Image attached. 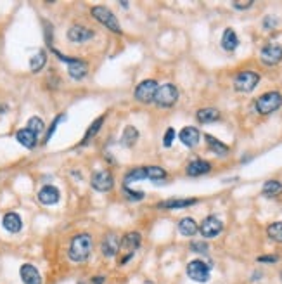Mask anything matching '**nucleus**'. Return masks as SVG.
<instances>
[{"mask_svg": "<svg viewBox=\"0 0 282 284\" xmlns=\"http://www.w3.org/2000/svg\"><path fill=\"white\" fill-rule=\"evenodd\" d=\"M19 276H21V281H23L24 284H42L40 272H38V269L32 264L21 265Z\"/></svg>", "mask_w": 282, "mask_h": 284, "instance_id": "nucleus-14", "label": "nucleus"}, {"mask_svg": "<svg viewBox=\"0 0 282 284\" xmlns=\"http://www.w3.org/2000/svg\"><path fill=\"white\" fill-rule=\"evenodd\" d=\"M102 121H104V116H100V118H97V120L92 123V126L89 130H87V134H85V139L82 141V144H87L90 141V139H94L95 137V134L99 132L100 130V126H102Z\"/></svg>", "mask_w": 282, "mask_h": 284, "instance_id": "nucleus-33", "label": "nucleus"}, {"mask_svg": "<svg viewBox=\"0 0 282 284\" xmlns=\"http://www.w3.org/2000/svg\"><path fill=\"white\" fill-rule=\"evenodd\" d=\"M68 73L73 80H82V78H85V75L89 73V64L82 59H76L74 63H71L68 66Z\"/></svg>", "mask_w": 282, "mask_h": 284, "instance_id": "nucleus-21", "label": "nucleus"}, {"mask_svg": "<svg viewBox=\"0 0 282 284\" xmlns=\"http://www.w3.org/2000/svg\"><path fill=\"white\" fill-rule=\"evenodd\" d=\"M178 139H180V142H182L184 146H187V147H196L197 144H199L201 134H199V130H197L196 126H186V128L180 130Z\"/></svg>", "mask_w": 282, "mask_h": 284, "instance_id": "nucleus-15", "label": "nucleus"}, {"mask_svg": "<svg viewBox=\"0 0 282 284\" xmlns=\"http://www.w3.org/2000/svg\"><path fill=\"white\" fill-rule=\"evenodd\" d=\"M187 276L196 282H208L210 281V265L202 260H192L187 265Z\"/></svg>", "mask_w": 282, "mask_h": 284, "instance_id": "nucleus-6", "label": "nucleus"}, {"mask_svg": "<svg viewBox=\"0 0 282 284\" xmlns=\"http://www.w3.org/2000/svg\"><path fill=\"white\" fill-rule=\"evenodd\" d=\"M204 139H206V144H208L210 151H213L215 154H218V156H225V154H228V146H225L223 142H220L217 137H213V135L206 134Z\"/></svg>", "mask_w": 282, "mask_h": 284, "instance_id": "nucleus-25", "label": "nucleus"}, {"mask_svg": "<svg viewBox=\"0 0 282 284\" xmlns=\"http://www.w3.org/2000/svg\"><path fill=\"white\" fill-rule=\"evenodd\" d=\"M63 120H66V115H59V116H56V120L52 121L50 128L47 130V135H45V142H48V141H50V137H52V135H54L56 128H57V126H59V123H61V121H63Z\"/></svg>", "mask_w": 282, "mask_h": 284, "instance_id": "nucleus-34", "label": "nucleus"}, {"mask_svg": "<svg viewBox=\"0 0 282 284\" xmlns=\"http://www.w3.org/2000/svg\"><path fill=\"white\" fill-rule=\"evenodd\" d=\"M260 84V75L254 71H241L234 78V89L237 92H251Z\"/></svg>", "mask_w": 282, "mask_h": 284, "instance_id": "nucleus-5", "label": "nucleus"}, {"mask_svg": "<svg viewBox=\"0 0 282 284\" xmlns=\"http://www.w3.org/2000/svg\"><path fill=\"white\" fill-rule=\"evenodd\" d=\"M277 260H279V256H275V255H265L258 259V262H262V264H275Z\"/></svg>", "mask_w": 282, "mask_h": 284, "instance_id": "nucleus-39", "label": "nucleus"}, {"mask_svg": "<svg viewBox=\"0 0 282 284\" xmlns=\"http://www.w3.org/2000/svg\"><path fill=\"white\" fill-rule=\"evenodd\" d=\"M90 12H92V16H94L100 24H104L106 28L111 30L113 33H121L120 21L116 19V16H114L113 12L109 11V9H106L102 6H95V7H92Z\"/></svg>", "mask_w": 282, "mask_h": 284, "instance_id": "nucleus-3", "label": "nucleus"}, {"mask_svg": "<svg viewBox=\"0 0 282 284\" xmlns=\"http://www.w3.org/2000/svg\"><path fill=\"white\" fill-rule=\"evenodd\" d=\"M104 281H106L104 276H97V277L92 279V284H104Z\"/></svg>", "mask_w": 282, "mask_h": 284, "instance_id": "nucleus-41", "label": "nucleus"}, {"mask_svg": "<svg viewBox=\"0 0 282 284\" xmlns=\"http://www.w3.org/2000/svg\"><path fill=\"white\" fill-rule=\"evenodd\" d=\"M262 192L267 198H277V196L282 194V184L279 180H267L265 184H263Z\"/></svg>", "mask_w": 282, "mask_h": 284, "instance_id": "nucleus-27", "label": "nucleus"}, {"mask_svg": "<svg viewBox=\"0 0 282 284\" xmlns=\"http://www.w3.org/2000/svg\"><path fill=\"white\" fill-rule=\"evenodd\" d=\"M78 284H85V282H78Z\"/></svg>", "mask_w": 282, "mask_h": 284, "instance_id": "nucleus-43", "label": "nucleus"}, {"mask_svg": "<svg viewBox=\"0 0 282 284\" xmlns=\"http://www.w3.org/2000/svg\"><path fill=\"white\" fill-rule=\"evenodd\" d=\"M222 230H223V222L215 215L206 217L204 220H202V224L199 225V233L202 234V238H206V239L217 238Z\"/></svg>", "mask_w": 282, "mask_h": 284, "instance_id": "nucleus-9", "label": "nucleus"}, {"mask_svg": "<svg viewBox=\"0 0 282 284\" xmlns=\"http://www.w3.org/2000/svg\"><path fill=\"white\" fill-rule=\"evenodd\" d=\"M267 234L272 241L275 243H282V222H274L267 227Z\"/></svg>", "mask_w": 282, "mask_h": 284, "instance_id": "nucleus-30", "label": "nucleus"}, {"mask_svg": "<svg viewBox=\"0 0 282 284\" xmlns=\"http://www.w3.org/2000/svg\"><path fill=\"white\" fill-rule=\"evenodd\" d=\"M280 104H282V94L274 90V92H267L262 97H258L257 102H254V108H257L260 115H270V113H274L280 108Z\"/></svg>", "mask_w": 282, "mask_h": 284, "instance_id": "nucleus-2", "label": "nucleus"}, {"mask_svg": "<svg viewBox=\"0 0 282 284\" xmlns=\"http://www.w3.org/2000/svg\"><path fill=\"white\" fill-rule=\"evenodd\" d=\"M208 244L206 243H192L191 244V250L192 251H197V253H208Z\"/></svg>", "mask_w": 282, "mask_h": 284, "instance_id": "nucleus-37", "label": "nucleus"}, {"mask_svg": "<svg viewBox=\"0 0 282 284\" xmlns=\"http://www.w3.org/2000/svg\"><path fill=\"white\" fill-rule=\"evenodd\" d=\"M92 248H94V239H92L90 234L87 233L76 234L71 239V243H69V250H68L69 260L74 262V264H83L92 255Z\"/></svg>", "mask_w": 282, "mask_h": 284, "instance_id": "nucleus-1", "label": "nucleus"}, {"mask_svg": "<svg viewBox=\"0 0 282 284\" xmlns=\"http://www.w3.org/2000/svg\"><path fill=\"white\" fill-rule=\"evenodd\" d=\"M144 178H147V175H145V168H134L125 175V184L140 182V180H144Z\"/></svg>", "mask_w": 282, "mask_h": 284, "instance_id": "nucleus-31", "label": "nucleus"}, {"mask_svg": "<svg viewBox=\"0 0 282 284\" xmlns=\"http://www.w3.org/2000/svg\"><path fill=\"white\" fill-rule=\"evenodd\" d=\"M178 100V89L171 84L158 87L156 97H154V102L160 108H171L175 106V102Z\"/></svg>", "mask_w": 282, "mask_h": 284, "instance_id": "nucleus-4", "label": "nucleus"}, {"mask_svg": "<svg viewBox=\"0 0 282 284\" xmlns=\"http://www.w3.org/2000/svg\"><path fill=\"white\" fill-rule=\"evenodd\" d=\"M90 186L94 187L95 191L99 192H108L113 189L114 186V178H113V173L109 172V170H99V172H95L94 175L90 178Z\"/></svg>", "mask_w": 282, "mask_h": 284, "instance_id": "nucleus-8", "label": "nucleus"}, {"mask_svg": "<svg viewBox=\"0 0 282 284\" xmlns=\"http://www.w3.org/2000/svg\"><path fill=\"white\" fill-rule=\"evenodd\" d=\"M45 63H47V52L38 50L37 54L30 59V69H32L33 73H38V71H42V68L45 66Z\"/></svg>", "mask_w": 282, "mask_h": 284, "instance_id": "nucleus-28", "label": "nucleus"}, {"mask_svg": "<svg viewBox=\"0 0 282 284\" xmlns=\"http://www.w3.org/2000/svg\"><path fill=\"white\" fill-rule=\"evenodd\" d=\"M196 118L199 123H215L217 120H220V111L215 108H202L197 111Z\"/></svg>", "mask_w": 282, "mask_h": 284, "instance_id": "nucleus-23", "label": "nucleus"}, {"mask_svg": "<svg viewBox=\"0 0 282 284\" xmlns=\"http://www.w3.org/2000/svg\"><path fill=\"white\" fill-rule=\"evenodd\" d=\"M120 244H121V239L118 234H106V238L100 243V253H102L106 259H111V256H114L120 251Z\"/></svg>", "mask_w": 282, "mask_h": 284, "instance_id": "nucleus-11", "label": "nucleus"}, {"mask_svg": "<svg viewBox=\"0 0 282 284\" xmlns=\"http://www.w3.org/2000/svg\"><path fill=\"white\" fill-rule=\"evenodd\" d=\"M139 141V130L135 126L129 125L125 130H123V137H121V144L126 147H134Z\"/></svg>", "mask_w": 282, "mask_h": 284, "instance_id": "nucleus-26", "label": "nucleus"}, {"mask_svg": "<svg viewBox=\"0 0 282 284\" xmlns=\"http://www.w3.org/2000/svg\"><path fill=\"white\" fill-rule=\"evenodd\" d=\"M28 130H32L35 135H40L43 132V128H45V125H43V120L38 116H32L28 120V126H26Z\"/></svg>", "mask_w": 282, "mask_h": 284, "instance_id": "nucleus-32", "label": "nucleus"}, {"mask_svg": "<svg viewBox=\"0 0 282 284\" xmlns=\"http://www.w3.org/2000/svg\"><path fill=\"white\" fill-rule=\"evenodd\" d=\"M237 45H239V38H237L236 32L230 28H227L222 35V47L227 52H234L237 49Z\"/></svg>", "mask_w": 282, "mask_h": 284, "instance_id": "nucleus-24", "label": "nucleus"}, {"mask_svg": "<svg viewBox=\"0 0 282 284\" xmlns=\"http://www.w3.org/2000/svg\"><path fill=\"white\" fill-rule=\"evenodd\" d=\"M59 198H61L59 189L54 186H43L40 192H38V201L42 204H56Z\"/></svg>", "mask_w": 282, "mask_h": 284, "instance_id": "nucleus-17", "label": "nucleus"}, {"mask_svg": "<svg viewBox=\"0 0 282 284\" xmlns=\"http://www.w3.org/2000/svg\"><path fill=\"white\" fill-rule=\"evenodd\" d=\"M173 139H175V130L173 128H168V130H166V134H165V139H163V144H165V147H170L171 142H173Z\"/></svg>", "mask_w": 282, "mask_h": 284, "instance_id": "nucleus-36", "label": "nucleus"}, {"mask_svg": "<svg viewBox=\"0 0 282 284\" xmlns=\"http://www.w3.org/2000/svg\"><path fill=\"white\" fill-rule=\"evenodd\" d=\"M2 225H4V229H6L7 233L17 234L21 229H23V220H21V217L17 215V213L9 212V213H6V215H4V218H2Z\"/></svg>", "mask_w": 282, "mask_h": 284, "instance_id": "nucleus-16", "label": "nucleus"}, {"mask_svg": "<svg viewBox=\"0 0 282 284\" xmlns=\"http://www.w3.org/2000/svg\"><path fill=\"white\" fill-rule=\"evenodd\" d=\"M125 194H126V198L132 199V201H140V199H144V192H142V191L129 189L126 186H125Z\"/></svg>", "mask_w": 282, "mask_h": 284, "instance_id": "nucleus-35", "label": "nucleus"}, {"mask_svg": "<svg viewBox=\"0 0 282 284\" xmlns=\"http://www.w3.org/2000/svg\"><path fill=\"white\" fill-rule=\"evenodd\" d=\"M178 230L182 236H186V238H192L194 234H197V230H199V225L196 224V220L191 217H186L182 218V220L178 222Z\"/></svg>", "mask_w": 282, "mask_h": 284, "instance_id": "nucleus-22", "label": "nucleus"}, {"mask_svg": "<svg viewBox=\"0 0 282 284\" xmlns=\"http://www.w3.org/2000/svg\"><path fill=\"white\" fill-rule=\"evenodd\" d=\"M144 284H154V282H152V281H145Z\"/></svg>", "mask_w": 282, "mask_h": 284, "instance_id": "nucleus-42", "label": "nucleus"}, {"mask_svg": "<svg viewBox=\"0 0 282 284\" xmlns=\"http://www.w3.org/2000/svg\"><path fill=\"white\" fill-rule=\"evenodd\" d=\"M197 199L196 198H187V199H168V201H163V203H158V208L163 210H182L187 206H192L196 204Z\"/></svg>", "mask_w": 282, "mask_h": 284, "instance_id": "nucleus-20", "label": "nucleus"}, {"mask_svg": "<svg viewBox=\"0 0 282 284\" xmlns=\"http://www.w3.org/2000/svg\"><path fill=\"white\" fill-rule=\"evenodd\" d=\"M232 6L236 9H239V11H246V9H249L253 6V2H251V0H248V2H232Z\"/></svg>", "mask_w": 282, "mask_h": 284, "instance_id": "nucleus-40", "label": "nucleus"}, {"mask_svg": "<svg viewBox=\"0 0 282 284\" xmlns=\"http://www.w3.org/2000/svg\"><path fill=\"white\" fill-rule=\"evenodd\" d=\"M140 243H142V238H140L139 233H126L121 238V244H120V251H126V253H135L140 248Z\"/></svg>", "mask_w": 282, "mask_h": 284, "instance_id": "nucleus-13", "label": "nucleus"}, {"mask_svg": "<svg viewBox=\"0 0 282 284\" xmlns=\"http://www.w3.org/2000/svg\"><path fill=\"white\" fill-rule=\"evenodd\" d=\"M263 26H265L267 30H274L277 26V19L275 17H272V16H267L265 19H263Z\"/></svg>", "mask_w": 282, "mask_h": 284, "instance_id": "nucleus-38", "label": "nucleus"}, {"mask_svg": "<svg viewBox=\"0 0 282 284\" xmlns=\"http://www.w3.org/2000/svg\"><path fill=\"white\" fill-rule=\"evenodd\" d=\"M16 139H17V142H19L21 146L28 147V149H33V147L37 146V142H38V135H35L32 130H28V128L17 130Z\"/></svg>", "mask_w": 282, "mask_h": 284, "instance_id": "nucleus-19", "label": "nucleus"}, {"mask_svg": "<svg viewBox=\"0 0 282 284\" xmlns=\"http://www.w3.org/2000/svg\"><path fill=\"white\" fill-rule=\"evenodd\" d=\"M145 175H147L149 180L158 182V180H163V178L168 177V173H166V170L161 167H147L145 168Z\"/></svg>", "mask_w": 282, "mask_h": 284, "instance_id": "nucleus-29", "label": "nucleus"}, {"mask_svg": "<svg viewBox=\"0 0 282 284\" xmlns=\"http://www.w3.org/2000/svg\"><path fill=\"white\" fill-rule=\"evenodd\" d=\"M211 170V165L208 161H202V160H194L191 163L187 165V175L189 177H199V175H204V173H208Z\"/></svg>", "mask_w": 282, "mask_h": 284, "instance_id": "nucleus-18", "label": "nucleus"}, {"mask_svg": "<svg viewBox=\"0 0 282 284\" xmlns=\"http://www.w3.org/2000/svg\"><path fill=\"white\" fill-rule=\"evenodd\" d=\"M260 59H262L263 64L267 66H275V64L280 63L282 59V47L277 45V43H268L260 52Z\"/></svg>", "mask_w": 282, "mask_h": 284, "instance_id": "nucleus-10", "label": "nucleus"}, {"mask_svg": "<svg viewBox=\"0 0 282 284\" xmlns=\"http://www.w3.org/2000/svg\"><path fill=\"white\" fill-rule=\"evenodd\" d=\"M156 92H158L156 82L144 80V82H140L137 85V89H135V99L142 104H149V102H152L154 97H156Z\"/></svg>", "mask_w": 282, "mask_h": 284, "instance_id": "nucleus-7", "label": "nucleus"}, {"mask_svg": "<svg viewBox=\"0 0 282 284\" xmlns=\"http://www.w3.org/2000/svg\"><path fill=\"white\" fill-rule=\"evenodd\" d=\"M94 32L90 28H85L82 24H74L71 28L68 30V40L73 43H83V42H89L94 38Z\"/></svg>", "mask_w": 282, "mask_h": 284, "instance_id": "nucleus-12", "label": "nucleus"}]
</instances>
